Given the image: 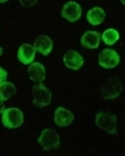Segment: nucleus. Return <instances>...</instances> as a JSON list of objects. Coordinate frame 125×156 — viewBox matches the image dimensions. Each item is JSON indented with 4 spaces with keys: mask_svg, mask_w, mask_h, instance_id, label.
<instances>
[{
    "mask_svg": "<svg viewBox=\"0 0 125 156\" xmlns=\"http://www.w3.org/2000/svg\"><path fill=\"white\" fill-rule=\"evenodd\" d=\"M38 142L45 151L59 149L60 147V136H59L58 132L54 128H45L41 133V136L38 139Z\"/></svg>",
    "mask_w": 125,
    "mask_h": 156,
    "instance_id": "nucleus-1",
    "label": "nucleus"
},
{
    "mask_svg": "<svg viewBox=\"0 0 125 156\" xmlns=\"http://www.w3.org/2000/svg\"><path fill=\"white\" fill-rule=\"evenodd\" d=\"M2 123L7 128H18L24 123V113L18 108H8L2 111Z\"/></svg>",
    "mask_w": 125,
    "mask_h": 156,
    "instance_id": "nucleus-2",
    "label": "nucleus"
},
{
    "mask_svg": "<svg viewBox=\"0 0 125 156\" xmlns=\"http://www.w3.org/2000/svg\"><path fill=\"white\" fill-rule=\"evenodd\" d=\"M32 96L33 106L35 107H46L52 102V92L45 87L42 83L32 86Z\"/></svg>",
    "mask_w": 125,
    "mask_h": 156,
    "instance_id": "nucleus-3",
    "label": "nucleus"
},
{
    "mask_svg": "<svg viewBox=\"0 0 125 156\" xmlns=\"http://www.w3.org/2000/svg\"><path fill=\"white\" fill-rule=\"evenodd\" d=\"M95 123L97 127L109 134H116V123H118V118L114 115L108 112L101 111L96 115L95 118Z\"/></svg>",
    "mask_w": 125,
    "mask_h": 156,
    "instance_id": "nucleus-4",
    "label": "nucleus"
},
{
    "mask_svg": "<svg viewBox=\"0 0 125 156\" xmlns=\"http://www.w3.org/2000/svg\"><path fill=\"white\" fill-rule=\"evenodd\" d=\"M120 63V56L113 49L106 48L99 52L98 64L104 69H113Z\"/></svg>",
    "mask_w": 125,
    "mask_h": 156,
    "instance_id": "nucleus-5",
    "label": "nucleus"
},
{
    "mask_svg": "<svg viewBox=\"0 0 125 156\" xmlns=\"http://www.w3.org/2000/svg\"><path fill=\"white\" fill-rule=\"evenodd\" d=\"M81 7L75 1H69L62 8V17L71 23H74L81 17Z\"/></svg>",
    "mask_w": 125,
    "mask_h": 156,
    "instance_id": "nucleus-6",
    "label": "nucleus"
},
{
    "mask_svg": "<svg viewBox=\"0 0 125 156\" xmlns=\"http://www.w3.org/2000/svg\"><path fill=\"white\" fill-rule=\"evenodd\" d=\"M122 92V83L119 79H110L107 83H104L102 88V93H103L104 98L106 100H112L116 96L120 95Z\"/></svg>",
    "mask_w": 125,
    "mask_h": 156,
    "instance_id": "nucleus-7",
    "label": "nucleus"
},
{
    "mask_svg": "<svg viewBox=\"0 0 125 156\" xmlns=\"http://www.w3.org/2000/svg\"><path fill=\"white\" fill-rule=\"evenodd\" d=\"M63 62H64L65 66L67 69L78 71L84 65V60L81 55L78 54L77 51H75V50H69V51L65 52L64 57H63Z\"/></svg>",
    "mask_w": 125,
    "mask_h": 156,
    "instance_id": "nucleus-8",
    "label": "nucleus"
},
{
    "mask_svg": "<svg viewBox=\"0 0 125 156\" xmlns=\"http://www.w3.org/2000/svg\"><path fill=\"white\" fill-rule=\"evenodd\" d=\"M33 47H34L35 51H39L43 56H47L52 52L54 43H52V40L49 37L45 34H41L34 40V46Z\"/></svg>",
    "mask_w": 125,
    "mask_h": 156,
    "instance_id": "nucleus-9",
    "label": "nucleus"
},
{
    "mask_svg": "<svg viewBox=\"0 0 125 156\" xmlns=\"http://www.w3.org/2000/svg\"><path fill=\"white\" fill-rule=\"evenodd\" d=\"M74 115L63 107H58L55 111V123L60 127H66L73 122Z\"/></svg>",
    "mask_w": 125,
    "mask_h": 156,
    "instance_id": "nucleus-10",
    "label": "nucleus"
},
{
    "mask_svg": "<svg viewBox=\"0 0 125 156\" xmlns=\"http://www.w3.org/2000/svg\"><path fill=\"white\" fill-rule=\"evenodd\" d=\"M80 43L84 48L95 49L101 43V33L98 31H87L81 37Z\"/></svg>",
    "mask_w": 125,
    "mask_h": 156,
    "instance_id": "nucleus-11",
    "label": "nucleus"
},
{
    "mask_svg": "<svg viewBox=\"0 0 125 156\" xmlns=\"http://www.w3.org/2000/svg\"><path fill=\"white\" fill-rule=\"evenodd\" d=\"M45 66L40 62H32L30 63L28 67V75L30 80L35 83H43L45 79Z\"/></svg>",
    "mask_w": 125,
    "mask_h": 156,
    "instance_id": "nucleus-12",
    "label": "nucleus"
},
{
    "mask_svg": "<svg viewBox=\"0 0 125 156\" xmlns=\"http://www.w3.org/2000/svg\"><path fill=\"white\" fill-rule=\"evenodd\" d=\"M35 57V49L33 46H31L30 44H23L18 49L17 58L24 64H30L32 63V61L34 60Z\"/></svg>",
    "mask_w": 125,
    "mask_h": 156,
    "instance_id": "nucleus-13",
    "label": "nucleus"
},
{
    "mask_svg": "<svg viewBox=\"0 0 125 156\" xmlns=\"http://www.w3.org/2000/svg\"><path fill=\"white\" fill-rule=\"evenodd\" d=\"M105 18H106L105 11L99 7L92 8L87 13V20L92 26H98V25H101L105 20Z\"/></svg>",
    "mask_w": 125,
    "mask_h": 156,
    "instance_id": "nucleus-14",
    "label": "nucleus"
},
{
    "mask_svg": "<svg viewBox=\"0 0 125 156\" xmlns=\"http://www.w3.org/2000/svg\"><path fill=\"white\" fill-rule=\"evenodd\" d=\"M17 92V89L12 83H2L0 85V96L3 101H8L14 96Z\"/></svg>",
    "mask_w": 125,
    "mask_h": 156,
    "instance_id": "nucleus-15",
    "label": "nucleus"
},
{
    "mask_svg": "<svg viewBox=\"0 0 125 156\" xmlns=\"http://www.w3.org/2000/svg\"><path fill=\"white\" fill-rule=\"evenodd\" d=\"M102 39H103L104 43L107 44V45H113L116 42L119 41L120 39V34L116 29H107L106 31H104L103 35H102Z\"/></svg>",
    "mask_w": 125,
    "mask_h": 156,
    "instance_id": "nucleus-16",
    "label": "nucleus"
},
{
    "mask_svg": "<svg viewBox=\"0 0 125 156\" xmlns=\"http://www.w3.org/2000/svg\"><path fill=\"white\" fill-rule=\"evenodd\" d=\"M39 0H20V5L24 8H31L38 3Z\"/></svg>",
    "mask_w": 125,
    "mask_h": 156,
    "instance_id": "nucleus-17",
    "label": "nucleus"
},
{
    "mask_svg": "<svg viewBox=\"0 0 125 156\" xmlns=\"http://www.w3.org/2000/svg\"><path fill=\"white\" fill-rule=\"evenodd\" d=\"M7 77H8L7 71H5V69H2V67L0 66V85H1V83H5V81L7 80Z\"/></svg>",
    "mask_w": 125,
    "mask_h": 156,
    "instance_id": "nucleus-18",
    "label": "nucleus"
},
{
    "mask_svg": "<svg viewBox=\"0 0 125 156\" xmlns=\"http://www.w3.org/2000/svg\"><path fill=\"white\" fill-rule=\"evenodd\" d=\"M3 110H5V103H3L2 98L0 96V113H2Z\"/></svg>",
    "mask_w": 125,
    "mask_h": 156,
    "instance_id": "nucleus-19",
    "label": "nucleus"
},
{
    "mask_svg": "<svg viewBox=\"0 0 125 156\" xmlns=\"http://www.w3.org/2000/svg\"><path fill=\"white\" fill-rule=\"evenodd\" d=\"M2 54H3V48L1 47V46H0V57L2 56Z\"/></svg>",
    "mask_w": 125,
    "mask_h": 156,
    "instance_id": "nucleus-20",
    "label": "nucleus"
},
{
    "mask_svg": "<svg viewBox=\"0 0 125 156\" xmlns=\"http://www.w3.org/2000/svg\"><path fill=\"white\" fill-rule=\"evenodd\" d=\"M9 0H0V3H5V2H8Z\"/></svg>",
    "mask_w": 125,
    "mask_h": 156,
    "instance_id": "nucleus-21",
    "label": "nucleus"
},
{
    "mask_svg": "<svg viewBox=\"0 0 125 156\" xmlns=\"http://www.w3.org/2000/svg\"><path fill=\"white\" fill-rule=\"evenodd\" d=\"M121 2H122V3H124V0H121Z\"/></svg>",
    "mask_w": 125,
    "mask_h": 156,
    "instance_id": "nucleus-22",
    "label": "nucleus"
}]
</instances>
